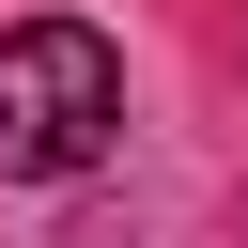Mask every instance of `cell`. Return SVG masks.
<instances>
[{
  "label": "cell",
  "mask_w": 248,
  "mask_h": 248,
  "mask_svg": "<svg viewBox=\"0 0 248 248\" xmlns=\"http://www.w3.org/2000/svg\"><path fill=\"white\" fill-rule=\"evenodd\" d=\"M124 140V62L93 16H16L0 31V170L16 186H62Z\"/></svg>",
  "instance_id": "1"
}]
</instances>
